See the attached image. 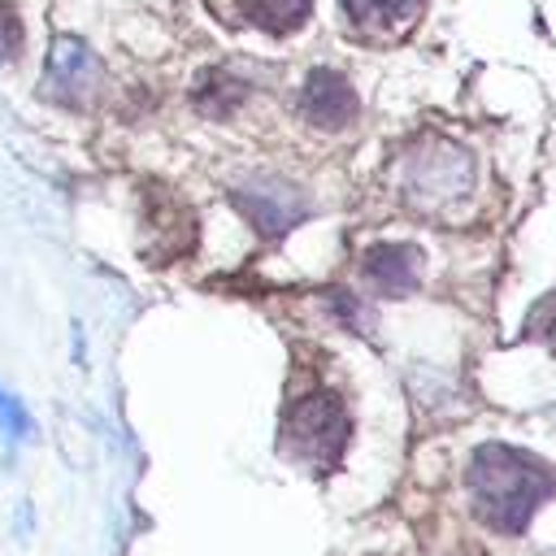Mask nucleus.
<instances>
[{
    "instance_id": "obj_11",
    "label": "nucleus",
    "mask_w": 556,
    "mask_h": 556,
    "mask_svg": "<svg viewBox=\"0 0 556 556\" xmlns=\"http://www.w3.org/2000/svg\"><path fill=\"white\" fill-rule=\"evenodd\" d=\"M0 430H4V439L9 443H17V439H30V413H26V404L13 395V391H4L0 387Z\"/></svg>"
},
{
    "instance_id": "obj_8",
    "label": "nucleus",
    "mask_w": 556,
    "mask_h": 556,
    "mask_svg": "<svg viewBox=\"0 0 556 556\" xmlns=\"http://www.w3.org/2000/svg\"><path fill=\"white\" fill-rule=\"evenodd\" d=\"M343 9L361 30H391L404 26L421 9V0H343Z\"/></svg>"
},
{
    "instance_id": "obj_4",
    "label": "nucleus",
    "mask_w": 556,
    "mask_h": 556,
    "mask_svg": "<svg viewBox=\"0 0 556 556\" xmlns=\"http://www.w3.org/2000/svg\"><path fill=\"white\" fill-rule=\"evenodd\" d=\"M235 204L243 208V217L261 230V235H282L291 230L304 213H308V200L282 182V178H269V174H252L235 187Z\"/></svg>"
},
{
    "instance_id": "obj_12",
    "label": "nucleus",
    "mask_w": 556,
    "mask_h": 556,
    "mask_svg": "<svg viewBox=\"0 0 556 556\" xmlns=\"http://www.w3.org/2000/svg\"><path fill=\"white\" fill-rule=\"evenodd\" d=\"M22 48V22L9 4H0V61H13Z\"/></svg>"
},
{
    "instance_id": "obj_7",
    "label": "nucleus",
    "mask_w": 556,
    "mask_h": 556,
    "mask_svg": "<svg viewBox=\"0 0 556 556\" xmlns=\"http://www.w3.org/2000/svg\"><path fill=\"white\" fill-rule=\"evenodd\" d=\"M365 278L382 291V295H408L421 278V256L408 243H378L365 256Z\"/></svg>"
},
{
    "instance_id": "obj_3",
    "label": "nucleus",
    "mask_w": 556,
    "mask_h": 556,
    "mask_svg": "<svg viewBox=\"0 0 556 556\" xmlns=\"http://www.w3.org/2000/svg\"><path fill=\"white\" fill-rule=\"evenodd\" d=\"M473 182V161L460 143L434 139L408 152L404 161V200L417 213H439L447 204H456Z\"/></svg>"
},
{
    "instance_id": "obj_5",
    "label": "nucleus",
    "mask_w": 556,
    "mask_h": 556,
    "mask_svg": "<svg viewBox=\"0 0 556 556\" xmlns=\"http://www.w3.org/2000/svg\"><path fill=\"white\" fill-rule=\"evenodd\" d=\"M100 87V61L70 35H61L48 52V96H56L61 104H87Z\"/></svg>"
},
{
    "instance_id": "obj_6",
    "label": "nucleus",
    "mask_w": 556,
    "mask_h": 556,
    "mask_svg": "<svg viewBox=\"0 0 556 556\" xmlns=\"http://www.w3.org/2000/svg\"><path fill=\"white\" fill-rule=\"evenodd\" d=\"M300 113H304L313 126H321V130H339V126L352 122L356 96H352V87H348V78H343L339 70H326V65H321V70H313V74L304 78Z\"/></svg>"
},
{
    "instance_id": "obj_13",
    "label": "nucleus",
    "mask_w": 556,
    "mask_h": 556,
    "mask_svg": "<svg viewBox=\"0 0 556 556\" xmlns=\"http://www.w3.org/2000/svg\"><path fill=\"white\" fill-rule=\"evenodd\" d=\"M534 339H547L556 343V300H543L534 313H530V326H526Z\"/></svg>"
},
{
    "instance_id": "obj_10",
    "label": "nucleus",
    "mask_w": 556,
    "mask_h": 556,
    "mask_svg": "<svg viewBox=\"0 0 556 556\" xmlns=\"http://www.w3.org/2000/svg\"><path fill=\"white\" fill-rule=\"evenodd\" d=\"M248 96V83H239L230 70H208V78L195 87V100L204 113H230Z\"/></svg>"
},
{
    "instance_id": "obj_9",
    "label": "nucleus",
    "mask_w": 556,
    "mask_h": 556,
    "mask_svg": "<svg viewBox=\"0 0 556 556\" xmlns=\"http://www.w3.org/2000/svg\"><path fill=\"white\" fill-rule=\"evenodd\" d=\"M239 9H243L256 26L282 35V30H295V26L308 17L313 0H239Z\"/></svg>"
},
{
    "instance_id": "obj_2",
    "label": "nucleus",
    "mask_w": 556,
    "mask_h": 556,
    "mask_svg": "<svg viewBox=\"0 0 556 556\" xmlns=\"http://www.w3.org/2000/svg\"><path fill=\"white\" fill-rule=\"evenodd\" d=\"M282 434H287V447H291V456L300 465L334 469L343 447H348L352 417H348V408H343V400L334 391H313V395L291 404Z\"/></svg>"
},
{
    "instance_id": "obj_1",
    "label": "nucleus",
    "mask_w": 556,
    "mask_h": 556,
    "mask_svg": "<svg viewBox=\"0 0 556 556\" xmlns=\"http://www.w3.org/2000/svg\"><path fill=\"white\" fill-rule=\"evenodd\" d=\"M556 491V478L547 473L543 460L504 447V443H486L473 452L469 460V495H473V513L500 530V534H521L534 517V508Z\"/></svg>"
}]
</instances>
